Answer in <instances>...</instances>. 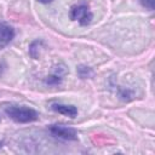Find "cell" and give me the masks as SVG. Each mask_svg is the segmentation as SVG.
<instances>
[{
	"instance_id": "cell-1",
	"label": "cell",
	"mask_w": 155,
	"mask_h": 155,
	"mask_svg": "<svg viewBox=\"0 0 155 155\" xmlns=\"http://www.w3.org/2000/svg\"><path fill=\"white\" fill-rule=\"evenodd\" d=\"M5 113L16 122L19 124H27L33 122L38 120L39 115L36 110L29 108V107H17V105H8L5 108Z\"/></svg>"
},
{
	"instance_id": "cell-2",
	"label": "cell",
	"mask_w": 155,
	"mask_h": 155,
	"mask_svg": "<svg viewBox=\"0 0 155 155\" xmlns=\"http://www.w3.org/2000/svg\"><path fill=\"white\" fill-rule=\"evenodd\" d=\"M69 18L80 25H87L92 21V12L86 2H79L70 7Z\"/></svg>"
},
{
	"instance_id": "cell-3",
	"label": "cell",
	"mask_w": 155,
	"mask_h": 155,
	"mask_svg": "<svg viewBox=\"0 0 155 155\" xmlns=\"http://www.w3.org/2000/svg\"><path fill=\"white\" fill-rule=\"evenodd\" d=\"M50 132L61 139L64 140H76L78 139V132L73 127H68L64 125H52L50 127Z\"/></svg>"
},
{
	"instance_id": "cell-4",
	"label": "cell",
	"mask_w": 155,
	"mask_h": 155,
	"mask_svg": "<svg viewBox=\"0 0 155 155\" xmlns=\"http://www.w3.org/2000/svg\"><path fill=\"white\" fill-rule=\"evenodd\" d=\"M13 36H15L13 28L5 23H0V48L7 46L13 39Z\"/></svg>"
},
{
	"instance_id": "cell-5",
	"label": "cell",
	"mask_w": 155,
	"mask_h": 155,
	"mask_svg": "<svg viewBox=\"0 0 155 155\" xmlns=\"http://www.w3.org/2000/svg\"><path fill=\"white\" fill-rule=\"evenodd\" d=\"M51 109L58 114L69 116V117H75L78 115V109L74 105H68V104H61V103H53L51 105Z\"/></svg>"
},
{
	"instance_id": "cell-6",
	"label": "cell",
	"mask_w": 155,
	"mask_h": 155,
	"mask_svg": "<svg viewBox=\"0 0 155 155\" xmlns=\"http://www.w3.org/2000/svg\"><path fill=\"white\" fill-rule=\"evenodd\" d=\"M65 73V69L63 68H58L51 74L47 76V79L45 80V84L46 85H51V86H57L62 82V79H63V74Z\"/></svg>"
},
{
	"instance_id": "cell-7",
	"label": "cell",
	"mask_w": 155,
	"mask_h": 155,
	"mask_svg": "<svg viewBox=\"0 0 155 155\" xmlns=\"http://www.w3.org/2000/svg\"><path fill=\"white\" fill-rule=\"evenodd\" d=\"M42 46V41L41 40H36V41H34V42H31L30 44V47H29V53H30V56L33 57V58H38L39 57V51H40V47Z\"/></svg>"
},
{
	"instance_id": "cell-8",
	"label": "cell",
	"mask_w": 155,
	"mask_h": 155,
	"mask_svg": "<svg viewBox=\"0 0 155 155\" xmlns=\"http://www.w3.org/2000/svg\"><path fill=\"white\" fill-rule=\"evenodd\" d=\"M78 74H79V76H80L81 79H86V78L92 76V75H93V71H92V69L88 68V67L80 65V67L78 68Z\"/></svg>"
},
{
	"instance_id": "cell-9",
	"label": "cell",
	"mask_w": 155,
	"mask_h": 155,
	"mask_svg": "<svg viewBox=\"0 0 155 155\" xmlns=\"http://www.w3.org/2000/svg\"><path fill=\"white\" fill-rule=\"evenodd\" d=\"M140 4L149 10H154V0H140Z\"/></svg>"
},
{
	"instance_id": "cell-10",
	"label": "cell",
	"mask_w": 155,
	"mask_h": 155,
	"mask_svg": "<svg viewBox=\"0 0 155 155\" xmlns=\"http://www.w3.org/2000/svg\"><path fill=\"white\" fill-rule=\"evenodd\" d=\"M39 2H41V4H48V2H51L52 0H38Z\"/></svg>"
}]
</instances>
